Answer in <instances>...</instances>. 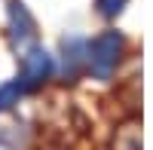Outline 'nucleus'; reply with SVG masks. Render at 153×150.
Wrapping results in <instances>:
<instances>
[{
	"mask_svg": "<svg viewBox=\"0 0 153 150\" xmlns=\"http://www.w3.org/2000/svg\"><path fill=\"white\" fill-rule=\"evenodd\" d=\"M123 46H126L123 34H117V31H104L101 37L92 40V46L86 49V65L92 68V74L98 80H107L113 74V68H117V61L123 55Z\"/></svg>",
	"mask_w": 153,
	"mask_h": 150,
	"instance_id": "nucleus-1",
	"label": "nucleus"
},
{
	"mask_svg": "<svg viewBox=\"0 0 153 150\" xmlns=\"http://www.w3.org/2000/svg\"><path fill=\"white\" fill-rule=\"evenodd\" d=\"M52 74V55L40 46H31L28 52L22 55V77H19V86L22 92H31V89H40V86L49 80Z\"/></svg>",
	"mask_w": 153,
	"mask_h": 150,
	"instance_id": "nucleus-2",
	"label": "nucleus"
},
{
	"mask_svg": "<svg viewBox=\"0 0 153 150\" xmlns=\"http://www.w3.org/2000/svg\"><path fill=\"white\" fill-rule=\"evenodd\" d=\"M34 34H37V25L31 19L28 6L22 0H9V37H12V43L25 46V43L34 40Z\"/></svg>",
	"mask_w": 153,
	"mask_h": 150,
	"instance_id": "nucleus-3",
	"label": "nucleus"
},
{
	"mask_svg": "<svg viewBox=\"0 0 153 150\" xmlns=\"http://www.w3.org/2000/svg\"><path fill=\"white\" fill-rule=\"evenodd\" d=\"M83 65H86V43L80 40V37L65 40V77L74 80L76 74L83 71Z\"/></svg>",
	"mask_w": 153,
	"mask_h": 150,
	"instance_id": "nucleus-4",
	"label": "nucleus"
},
{
	"mask_svg": "<svg viewBox=\"0 0 153 150\" xmlns=\"http://www.w3.org/2000/svg\"><path fill=\"white\" fill-rule=\"evenodd\" d=\"M19 95H22V86H19V80H16V83H6L3 89H0V110H9L12 104L19 101Z\"/></svg>",
	"mask_w": 153,
	"mask_h": 150,
	"instance_id": "nucleus-5",
	"label": "nucleus"
},
{
	"mask_svg": "<svg viewBox=\"0 0 153 150\" xmlns=\"http://www.w3.org/2000/svg\"><path fill=\"white\" fill-rule=\"evenodd\" d=\"M126 3H129V0H95V9H98L104 19H113V16H120V12H123Z\"/></svg>",
	"mask_w": 153,
	"mask_h": 150,
	"instance_id": "nucleus-6",
	"label": "nucleus"
}]
</instances>
